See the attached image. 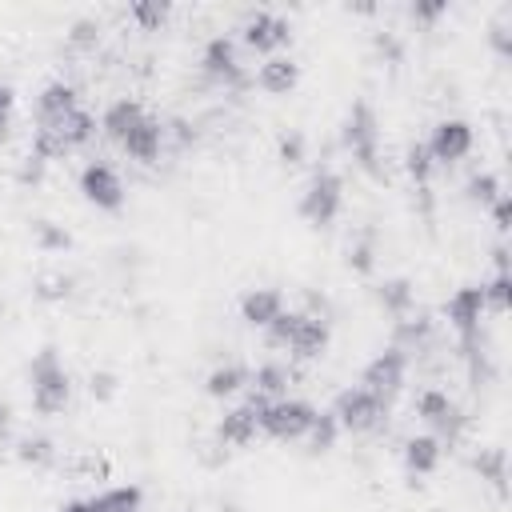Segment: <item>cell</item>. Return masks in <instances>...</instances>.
Wrapping results in <instances>:
<instances>
[{
	"label": "cell",
	"mask_w": 512,
	"mask_h": 512,
	"mask_svg": "<svg viewBox=\"0 0 512 512\" xmlns=\"http://www.w3.org/2000/svg\"><path fill=\"white\" fill-rule=\"evenodd\" d=\"M28 380H32V408L40 416H56V412L68 408L72 380H68V372H64V364H60V356H56L52 344L36 352V360L28 364Z\"/></svg>",
	"instance_id": "cell-1"
},
{
	"label": "cell",
	"mask_w": 512,
	"mask_h": 512,
	"mask_svg": "<svg viewBox=\"0 0 512 512\" xmlns=\"http://www.w3.org/2000/svg\"><path fill=\"white\" fill-rule=\"evenodd\" d=\"M316 416H320V412H316L308 400H300V396H280V400H268V404L260 408L256 424H260V432L272 436V440H304L308 428L316 424Z\"/></svg>",
	"instance_id": "cell-2"
},
{
	"label": "cell",
	"mask_w": 512,
	"mask_h": 512,
	"mask_svg": "<svg viewBox=\"0 0 512 512\" xmlns=\"http://www.w3.org/2000/svg\"><path fill=\"white\" fill-rule=\"evenodd\" d=\"M340 136H344V148L352 152V160L364 172H376V160H380V120H376V108L368 100H352Z\"/></svg>",
	"instance_id": "cell-3"
},
{
	"label": "cell",
	"mask_w": 512,
	"mask_h": 512,
	"mask_svg": "<svg viewBox=\"0 0 512 512\" xmlns=\"http://www.w3.org/2000/svg\"><path fill=\"white\" fill-rule=\"evenodd\" d=\"M332 416H336L340 432H372V428H380L388 420V400H380L376 392L356 384V388H344L336 396Z\"/></svg>",
	"instance_id": "cell-4"
},
{
	"label": "cell",
	"mask_w": 512,
	"mask_h": 512,
	"mask_svg": "<svg viewBox=\"0 0 512 512\" xmlns=\"http://www.w3.org/2000/svg\"><path fill=\"white\" fill-rule=\"evenodd\" d=\"M340 208H344V180H340L332 168H320V172L308 180L304 196H300V216H304L312 228H328V224L340 216Z\"/></svg>",
	"instance_id": "cell-5"
},
{
	"label": "cell",
	"mask_w": 512,
	"mask_h": 512,
	"mask_svg": "<svg viewBox=\"0 0 512 512\" xmlns=\"http://www.w3.org/2000/svg\"><path fill=\"white\" fill-rule=\"evenodd\" d=\"M484 312H488V308H484V288H480V284H464V288H456V292L448 296L444 316H448V324L456 328L464 352H476V336H480V316H484Z\"/></svg>",
	"instance_id": "cell-6"
},
{
	"label": "cell",
	"mask_w": 512,
	"mask_h": 512,
	"mask_svg": "<svg viewBox=\"0 0 512 512\" xmlns=\"http://www.w3.org/2000/svg\"><path fill=\"white\" fill-rule=\"evenodd\" d=\"M288 40H292V24H288L284 16H276V12H268V8L252 12V16L240 24V44L252 48V52L276 56L280 48H288Z\"/></svg>",
	"instance_id": "cell-7"
},
{
	"label": "cell",
	"mask_w": 512,
	"mask_h": 512,
	"mask_svg": "<svg viewBox=\"0 0 512 512\" xmlns=\"http://www.w3.org/2000/svg\"><path fill=\"white\" fill-rule=\"evenodd\" d=\"M416 416L432 428L436 440H456L460 428H464V412H460V404H456L448 392H440V388H424V392L416 396Z\"/></svg>",
	"instance_id": "cell-8"
},
{
	"label": "cell",
	"mask_w": 512,
	"mask_h": 512,
	"mask_svg": "<svg viewBox=\"0 0 512 512\" xmlns=\"http://www.w3.org/2000/svg\"><path fill=\"white\" fill-rule=\"evenodd\" d=\"M472 144H476V132H472V124L460 120V116L440 120V124L432 128V136L424 140L432 164H456V160H464V156L472 152Z\"/></svg>",
	"instance_id": "cell-9"
},
{
	"label": "cell",
	"mask_w": 512,
	"mask_h": 512,
	"mask_svg": "<svg viewBox=\"0 0 512 512\" xmlns=\"http://www.w3.org/2000/svg\"><path fill=\"white\" fill-rule=\"evenodd\" d=\"M404 376H408V356L404 348H384L380 356L368 360L364 376H360V388L376 392L380 400H392L400 388H404Z\"/></svg>",
	"instance_id": "cell-10"
},
{
	"label": "cell",
	"mask_w": 512,
	"mask_h": 512,
	"mask_svg": "<svg viewBox=\"0 0 512 512\" xmlns=\"http://www.w3.org/2000/svg\"><path fill=\"white\" fill-rule=\"evenodd\" d=\"M80 192H84L88 204H96V208H104V212H116V208L124 204V180H120V172H116L112 164H104V160L84 164V172H80Z\"/></svg>",
	"instance_id": "cell-11"
},
{
	"label": "cell",
	"mask_w": 512,
	"mask_h": 512,
	"mask_svg": "<svg viewBox=\"0 0 512 512\" xmlns=\"http://www.w3.org/2000/svg\"><path fill=\"white\" fill-rule=\"evenodd\" d=\"M328 340H332V328H328L324 316L296 312V328H292V336H288L284 348H288L296 360H316V356L328 352Z\"/></svg>",
	"instance_id": "cell-12"
},
{
	"label": "cell",
	"mask_w": 512,
	"mask_h": 512,
	"mask_svg": "<svg viewBox=\"0 0 512 512\" xmlns=\"http://www.w3.org/2000/svg\"><path fill=\"white\" fill-rule=\"evenodd\" d=\"M200 68L204 76L220 80V84H232L240 80V56H236V40L232 36H212L200 52Z\"/></svg>",
	"instance_id": "cell-13"
},
{
	"label": "cell",
	"mask_w": 512,
	"mask_h": 512,
	"mask_svg": "<svg viewBox=\"0 0 512 512\" xmlns=\"http://www.w3.org/2000/svg\"><path fill=\"white\" fill-rule=\"evenodd\" d=\"M120 148H124L136 164H156V160H160V148H164V124H160L156 116H144V120L120 140Z\"/></svg>",
	"instance_id": "cell-14"
},
{
	"label": "cell",
	"mask_w": 512,
	"mask_h": 512,
	"mask_svg": "<svg viewBox=\"0 0 512 512\" xmlns=\"http://www.w3.org/2000/svg\"><path fill=\"white\" fill-rule=\"evenodd\" d=\"M256 84H260L268 96H284V92H292V88L300 84V64H296L292 56L276 52V56H268V60L256 68Z\"/></svg>",
	"instance_id": "cell-15"
},
{
	"label": "cell",
	"mask_w": 512,
	"mask_h": 512,
	"mask_svg": "<svg viewBox=\"0 0 512 512\" xmlns=\"http://www.w3.org/2000/svg\"><path fill=\"white\" fill-rule=\"evenodd\" d=\"M72 108H80V96H76V88H72V84H64V80L44 84V92H40V100H36V128L64 120Z\"/></svg>",
	"instance_id": "cell-16"
},
{
	"label": "cell",
	"mask_w": 512,
	"mask_h": 512,
	"mask_svg": "<svg viewBox=\"0 0 512 512\" xmlns=\"http://www.w3.org/2000/svg\"><path fill=\"white\" fill-rule=\"evenodd\" d=\"M148 112H144V104L136 100V96H120V100H112L108 108H104V116H100V128H104V136L108 140H124L140 120H144Z\"/></svg>",
	"instance_id": "cell-17"
},
{
	"label": "cell",
	"mask_w": 512,
	"mask_h": 512,
	"mask_svg": "<svg viewBox=\"0 0 512 512\" xmlns=\"http://www.w3.org/2000/svg\"><path fill=\"white\" fill-rule=\"evenodd\" d=\"M40 132H52V136L64 144V152H72V148H84V144L96 136V116H92L88 108H72L64 120L44 124Z\"/></svg>",
	"instance_id": "cell-18"
},
{
	"label": "cell",
	"mask_w": 512,
	"mask_h": 512,
	"mask_svg": "<svg viewBox=\"0 0 512 512\" xmlns=\"http://www.w3.org/2000/svg\"><path fill=\"white\" fill-rule=\"evenodd\" d=\"M280 312H284V296H280L276 288H248V292L240 296V316H244V324H252V328H268Z\"/></svg>",
	"instance_id": "cell-19"
},
{
	"label": "cell",
	"mask_w": 512,
	"mask_h": 512,
	"mask_svg": "<svg viewBox=\"0 0 512 512\" xmlns=\"http://www.w3.org/2000/svg\"><path fill=\"white\" fill-rule=\"evenodd\" d=\"M256 432H260V424H256V416L248 412V404H236V408L224 412L220 424H216V440H220L224 448H244V444L256 440Z\"/></svg>",
	"instance_id": "cell-20"
},
{
	"label": "cell",
	"mask_w": 512,
	"mask_h": 512,
	"mask_svg": "<svg viewBox=\"0 0 512 512\" xmlns=\"http://www.w3.org/2000/svg\"><path fill=\"white\" fill-rule=\"evenodd\" d=\"M440 460H444V440H436L432 432L428 436H412L404 444V468H408V476H432L440 468Z\"/></svg>",
	"instance_id": "cell-21"
},
{
	"label": "cell",
	"mask_w": 512,
	"mask_h": 512,
	"mask_svg": "<svg viewBox=\"0 0 512 512\" xmlns=\"http://www.w3.org/2000/svg\"><path fill=\"white\" fill-rule=\"evenodd\" d=\"M376 300H380V308H384L388 316H396V320L412 316V308H416L412 280H408V276H388V280L376 288Z\"/></svg>",
	"instance_id": "cell-22"
},
{
	"label": "cell",
	"mask_w": 512,
	"mask_h": 512,
	"mask_svg": "<svg viewBox=\"0 0 512 512\" xmlns=\"http://www.w3.org/2000/svg\"><path fill=\"white\" fill-rule=\"evenodd\" d=\"M244 384H248V372H244L240 364H216V368L208 372V380H204V392H208L212 400H228V396H236Z\"/></svg>",
	"instance_id": "cell-23"
},
{
	"label": "cell",
	"mask_w": 512,
	"mask_h": 512,
	"mask_svg": "<svg viewBox=\"0 0 512 512\" xmlns=\"http://www.w3.org/2000/svg\"><path fill=\"white\" fill-rule=\"evenodd\" d=\"M140 504H144V488L140 484H116V488L96 492V508L100 512H140Z\"/></svg>",
	"instance_id": "cell-24"
},
{
	"label": "cell",
	"mask_w": 512,
	"mask_h": 512,
	"mask_svg": "<svg viewBox=\"0 0 512 512\" xmlns=\"http://www.w3.org/2000/svg\"><path fill=\"white\" fill-rule=\"evenodd\" d=\"M476 472H480V480H488L504 496V488H508V452L504 448H484L476 456Z\"/></svg>",
	"instance_id": "cell-25"
},
{
	"label": "cell",
	"mask_w": 512,
	"mask_h": 512,
	"mask_svg": "<svg viewBox=\"0 0 512 512\" xmlns=\"http://www.w3.org/2000/svg\"><path fill=\"white\" fill-rule=\"evenodd\" d=\"M252 392H260L264 400L288 396V368L284 364H260L256 376H252Z\"/></svg>",
	"instance_id": "cell-26"
},
{
	"label": "cell",
	"mask_w": 512,
	"mask_h": 512,
	"mask_svg": "<svg viewBox=\"0 0 512 512\" xmlns=\"http://www.w3.org/2000/svg\"><path fill=\"white\" fill-rule=\"evenodd\" d=\"M128 16H132L144 32H156V28L172 16V4H168V0H136V4L128 8Z\"/></svg>",
	"instance_id": "cell-27"
},
{
	"label": "cell",
	"mask_w": 512,
	"mask_h": 512,
	"mask_svg": "<svg viewBox=\"0 0 512 512\" xmlns=\"http://www.w3.org/2000/svg\"><path fill=\"white\" fill-rule=\"evenodd\" d=\"M500 196H504V192H500V180H496L492 172H476V176L468 180V200H472V204L492 208Z\"/></svg>",
	"instance_id": "cell-28"
},
{
	"label": "cell",
	"mask_w": 512,
	"mask_h": 512,
	"mask_svg": "<svg viewBox=\"0 0 512 512\" xmlns=\"http://www.w3.org/2000/svg\"><path fill=\"white\" fill-rule=\"evenodd\" d=\"M336 436H340V424H336V416L332 412H320L316 416V424L308 428V444H312V452H328L332 444H336Z\"/></svg>",
	"instance_id": "cell-29"
},
{
	"label": "cell",
	"mask_w": 512,
	"mask_h": 512,
	"mask_svg": "<svg viewBox=\"0 0 512 512\" xmlns=\"http://www.w3.org/2000/svg\"><path fill=\"white\" fill-rule=\"evenodd\" d=\"M404 168H408V176L416 180V184H428V176H432V156H428V148L416 140L412 148H408V156H404Z\"/></svg>",
	"instance_id": "cell-30"
},
{
	"label": "cell",
	"mask_w": 512,
	"mask_h": 512,
	"mask_svg": "<svg viewBox=\"0 0 512 512\" xmlns=\"http://www.w3.org/2000/svg\"><path fill=\"white\" fill-rule=\"evenodd\" d=\"M24 464H52L56 460V448H52V440H44V436H36V440H20V452H16Z\"/></svg>",
	"instance_id": "cell-31"
},
{
	"label": "cell",
	"mask_w": 512,
	"mask_h": 512,
	"mask_svg": "<svg viewBox=\"0 0 512 512\" xmlns=\"http://www.w3.org/2000/svg\"><path fill=\"white\" fill-rule=\"evenodd\" d=\"M480 288H484V308H492V312H504L508 308V272H496Z\"/></svg>",
	"instance_id": "cell-32"
},
{
	"label": "cell",
	"mask_w": 512,
	"mask_h": 512,
	"mask_svg": "<svg viewBox=\"0 0 512 512\" xmlns=\"http://www.w3.org/2000/svg\"><path fill=\"white\" fill-rule=\"evenodd\" d=\"M428 332H432V324H428L424 316H404V320H396V336L408 340V344H424Z\"/></svg>",
	"instance_id": "cell-33"
},
{
	"label": "cell",
	"mask_w": 512,
	"mask_h": 512,
	"mask_svg": "<svg viewBox=\"0 0 512 512\" xmlns=\"http://www.w3.org/2000/svg\"><path fill=\"white\" fill-rule=\"evenodd\" d=\"M36 240H40L44 248H68V244H72L68 232H60L52 220H40V224H36Z\"/></svg>",
	"instance_id": "cell-34"
},
{
	"label": "cell",
	"mask_w": 512,
	"mask_h": 512,
	"mask_svg": "<svg viewBox=\"0 0 512 512\" xmlns=\"http://www.w3.org/2000/svg\"><path fill=\"white\" fill-rule=\"evenodd\" d=\"M408 12H412V20H420V24H432V20H440V16L448 12V4H444V0H428V4H412Z\"/></svg>",
	"instance_id": "cell-35"
},
{
	"label": "cell",
	"mask_w": 512,
	"mask_h": 512,
	"mask_svg": "<svg viewBox=\"0 0 512 512\" xmlns=\"http://www.w3.org/2000/svg\"><path fill=\"white\" fill-rule=\"evenodd\" d=\"M280 156H284L288 164H300V160H304V136H300V132H288V136L280 140Z\"/></svg>",
	"instance_id": "cell-36"
},
{
	"label": "cell",
	"mask_w": 512,
	"mask_h": 512,
	"mask_svg": "<svg viewBox=\"0 0 512 512\" xmlns=\"http://www.w3.org/2000/svg\"><path fill=\"white\" fill-rule=\"evenodd\" d=\"M12 112H16V92H12V84L0 80V132H8Z\"/></svg>",
	"instance_id": "cell-37"
},
{
	"label": "cell",
	"mask_w": 512,
	"mask_h": 512,
	"mask_svg": "<svg viewBox=\"0 0 512 512\" xmlns=\"http://www.w3.org/2000/svg\"><path fill=\"white\" fill-rule=\"evenodd\" d=\"M96 32H100V28H96L92 20H76V24H72V44H92Z\"/></svg>",
	"instance_id": "cell-38"
},
{
	"label": "cell",
	"mask_w": 512,
	"mask_h": 512,
	"mask_svg": "<svg viewBox=\"0 0 512 512\" xmlns=\"http://www.w3.org/2000/svg\"><path fill=\"white\" fill-rule=\"evenodd\" d=\"M348 264H356V272H368V268H372V248H368V244L348 248Z\"/></svg>",
	"instance_id": "cell-39"
},
{
	"label": "cell",
	"mask_w": 512,
	"mask_h": 512,
	"mask_svg": "<svg viewBox=\"0 0 512 512\" xmlns=\"http://www.w3.org/2000/svg\"><path fill=\"white\" fill-rule=\"evenodd\" d=\"M488 212H492L496 228H500V232H508V216H512V204H508V196H500V200H496V204H492Z\"/></svg>",
	"instance_id": "cell-40"
},
{
	"label": "cell",
	"mask_w": 512,
	"mask_h": 512,
	"mask_svg": "<svg viewBox=\"0 0 512 512\" xmlns=\"http://www.w3.org/2000/svg\"><path fill=\"white\" fill-rule=\"evenodd\" d=\"M40 296H44V300H60V296H68V280H44Z\"/></svg>",
	"instance_id": "cell-41"
},
{
	"label": "cell",
	"mask_w": 512,
	"mask_h": 512,
	"mask_svg": "<svg viewBox=\"0 0 512 512\" xmlns=\"http://www.w3.org/2000/svg\"><path fill=\"white\" fill-rule=\"evenodd\" d=\"M60 512H100V508H96V496H84V500H68Z\"/></svg>",
	"instance_id": "cell-42"
},
{
	"label": "cell",
	"mask_w": 512,
	"mask_h": 512,
	"mask_svg": "<svg viewBox=\"0 0 512 512\" xmlns=\"http://www.w3.org/2000/svg\"><path fill=\"white\" fill-rule=\"evenodd\" d=\"M376 52H388V60H400V44L392 36H376Z\"/></svg>",
	"instance_id": "cell-43"
},
{
	"label": "cell",
	"mask_w": 512,
	"mask_h": 512,
	"mask_svg": "<svg viewBox=\"0 0 512 512\" xmlns=\"http://www.w3.org/2000/svg\"><path fill=\"white\" fill-rule=\"evenodd\" d=\"M8 432H12V408H8V400L0 396V440H8Z\"/></svg>",
	"instance_id": "cell-44"
},
{
	"label": "cell",
	"mask_w": 512,
	"mask_h": 512,
	"mask_svg": "<svg viewBox=\"0 0 512 512\" xmlns=\"http://www.w3.org/2000/svg\"><path fill=\"white\" fill-rule=\"evenodd\" d=\"M112 396V376H92V396Z\"/></svg>",
	"instance_id": "cell-45"
}]
</instances>
